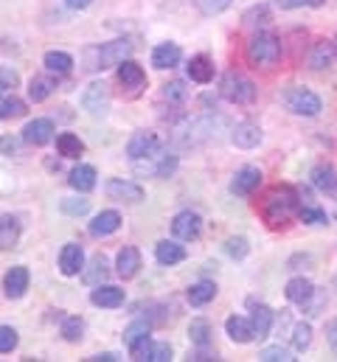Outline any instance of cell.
Instances as JSON below:
<instances>
[{"instance_id":"2e32d148","label":"cell","mask_w":337,"mask_h":362,"mask_svg":"<svg viewBox=\"0 0 337 362\" xmlns=\"http://www.w3.org/2000/svg\"><path fill=\"white\" fill-rule=\"evenodd\" d=\"M225 334H228L234 343H239V346L253 343V340H256L253 320L251 317H245V315H231V317L225 320Z\"/></svg>"},{"instance_id":"4fadbf2b","label":"cell","mask_w":337,"mask_h":362,"mask_svg":"<svg viewBox=\"0 0 337 362\" xmlns=\"http://www.w3.org/2000/svg\"><path fill=\"white\" fill-rule=\"evenodd\" d=\"M315 289H318V286H315L309 278H304V275H295V278H290V281H287V286H284V295H287V300H290V303H295V306H307V303L312 300Z\"/></svg>"},{"instance_id":"277c9868","label":"cell","mask_w":337,"mask_h":362,"mask_svg":"<svg viewBox=\"0 0 337 362\" xmlns=\"http://www.w3.org/2000/svg\"><path fill=\"white\" fill-rule=\"evenodd\" d=\"M219 95L225 101H231V104H253L256 101V85H253L245 74L228 71L219 79Z\"/></svg>"},{"instance_id":"9f6ffc18","label":"cell","mask_w":337,"mask_h":362,"mask_svg":"<svg viewBox=\"0 0 337 362\" xmlns=\"http://www.w3.org/2000/svg\"><path fill=\"white\" fill-rule=\"evenodd\" d=\"M332 48H335V54H337V37L332 40Z\"/></svg>"},{"instance_id":"ab89813d","label":"cell","mask_w":337,"mask_h":362,"mask_svg":"<svg viewBox=\"0 0 337 362\" xmlns=\"http://www.w3.org/2000/svg\"><path fill=\"white\" fill-rule=\"evenodd\" d=\"M309 346H312V326L307 320H301V323L292 326V349L295 351H307Z\"/></svg>"},{"instance_id":"7dc6e473","label":"cell","mask_w":337,"mask_h":362,"mask_svg":"<svg viewBox=\"0 0 337 362\" xmlns=\"http://www.w3.org/2000/svg\"><path fill=\"white\" fill-rule=\"evenodd\" d=\"M20 149H23V135L20 138H14V135H3L0 138V152L3 155L11 158V155H20Z\"/></svg>"},{"instance_id":"c3c4849f","label":"cell","mask_w":337,"mask_h":362,"mask_svg":"<svg viewBox=\"0 0 337 362\" xmlns=\"http://www.w3.org/2000/svg\"><path fill=\"white\" fill-rule=\"evenodd\" d=\"M20 85V76H17V71H11V68H0V95L6 90H11V88H17Z\"/></svg>"},{"instance_id":"1f68e13d","label":"cell","mask_w":337,"mask_h":362,"mask_svg":"<svg viewBox=\"0 0 337 362\" xmlns=\"http://www.w3.org/2000/svg\"><path fill=\"white\" fill-rule=\"evenodd\" d=\"M149 334H152V323H149L147 317L132 320V323L124 329V346H127V349H132V346H138V343L149 340Z\"/></svg>"},{"instance_id":"60d3db41","label":"cell","mask_w":337,"mask_h":362,"mask_svg":"<svg viewBox=\"0 0 337 362\" xmlns=\"http://www.w3.org/2000/svg\"><path fill=\"white\" fill-rule=\"evenodd\" d=\"M59 211L65 216H84L90 211V199H84V197H65L59 202Z\"/></svg>"},{"instance_id":"4dcf8cb0","label":"cell","mask_w":337,"mask_h":362,"mask_svg":"<svg viewBox=\"0 0 337 362\" xmlns=\"http://www.w3.org/2000/svg\"><path fill=\"white\" fill-rule=\"evenodd\" d=\"M335 48H332V42H318V45H312V51H309V68L312 71H326L332 62H335Z\"/></svg>"},{"instance_id":"6f0895ef","label":"cell","mask_w":337,"mask_h":362,"mask_svg":"<svg viewBox=\"0 0 337 362\" xmlns=\"http://www.w3.org/2000/svg\"><path fill=\"white\" fill-rule=\"evenodd\" d=\"M335 286H337V278H335Z\"/></svg>"},{"instance_id":"f35d334b","label":"cell","mask_w":337,"mask_h":362,"mask_svg":"<svg viewBox=\"0 0 337 362\" xmlns=\"http://www.w3.org/2000/svg\"><path fill=\"white\" fill-rule=\"evenodd\" d=\"M62 337L68 340V343H82L84 340V320L82 317H76V315H68L65 320H62Z\"/></svg>"},{"instance_id":"836d02e7","label":"cell","mask_w":337,"mask_h":362,"mask_svg":"<svg viewBox=\"0 0 337 362\" xmlns=\"http://www.w3.org/2000/svg\"><path fill=\"white\" fill-rule=\"evenodd\" d=\"M20 239V222L17 216H0V250H11Z\"/></svg>"},{"instance_id":"6da1fadb","label":"cell","mask_w":337,"mask_h":362,"mask_svg":"<svg viewBox=\"0 0 337 362\" xmlns=\"http://www.w3.org/2000/svg\"><path fill=\"white\" fill-rule=\"evenodd\" d=\"M298 208H301V194L292 188V185H273L264 191L261 197V219L267 228L273 230H281L292 222V216H298Z\"/></svg>"},{"instance_id":"5b68a950","label":"cell","mask_w":337,"mask_h":362,"mask_svg":"<svg viewBox=\"0 0 337 362\" xmlns=\"http://www.w3.org/2000/svg\"><path fill=\"white\" fill-rule=\"evenodd\" d=\"M281 101H284V107L292 115H304V118H315L324 110L321 95H315V93L307 90V88H290V90H284L281 93Z\"/></svg>"},{"instance_id":"603a6c76","label":"cell","mask_w":337,"mask_h":362,"mask_svg":"<svg viewBox=\"0 0 337 362\" xmlns=\"http://www.w3.org/2000/svg\"><path fill=\"white\" fill-rule=\"evenodd\" d=\"M180 59H183V51H180L177 42H161V45L152 48V65H155L158 71H171V68H177Z\"/></svg>"},{"instance_id":"7402d4cb","label":"cell","mask_w":337,"mask_h":362,"mask_svg":"<svg viewBox=\"0 0 337 362\" xmlns=\"http://www.w3.org/2000/svg\"><path fill=\"white\" fill-rule=\"evenodd\" d=\"M118 228H121V214H118V211H101V214H96L93 222L87 225L90 236H96V239L113 236Z\"/></svg>"},{"instance_id":"7a4b0ae2","label":"cell","mask_w":337,"mask_h":362,"mask_svg":"<svg viewBox=\"0 0 337 362\" xmlns=\"http://www.w3.org/2000/svg\"><path fill=\"white\" fill-rule=\"evenodd\" d=\"M284 54V42L278 34L273 31H256L251 40H248V59L256 68H273L278 65Z\"/></svg>"},{"instance_id":"d6986e66","label":"cell","mask_w":337,"mask_h":362,"mask_svg":"<svg viewBox=\"0 0 337 362\" xmlns=\"http://www.w3.org/2000/svg\"><path fill=\"white\" fill-rule=\"evenodd\" d=\"M138 270H141V250L132 247V245L121 247L118 256H115V272H118V278L130 281V278L138 275Z\"/></svg>"},{"instance_id":"484cf974","label":"cell","mask_w":337,"mask_h":362,"mask_svg":"<svg viewBox=\"0 0 337 362\" xmlns=\"http://www.w3.org/2000/svg\"><path fill=\"white\" fill-rule=\"evenodd\" d=\"M110 278V262L98 253V256H93L90 262H87V267H82V281L87 286H98V284H104Z\"/></svg>"},{"instance_id":"b9f144b4","label":"cell","mask_w":337,"mask_h":362,"mask_svg":"<svg viewBox=\"0 0 337 362\" xmlns=\"http://www.w3.org/2000/svg\"><path fill=\"white\" fill-rule=\"evenodd\" d=\"M225 253L234 259V262H242L248 253H251V242L245 236H231L225 239Z\"/></svg>"},{"instance_id":"9a60e30c","label":"cell","mask_w":337,"mask_h":362,"mask_svg":"<svg viewBox=\"0 0 337 362\" xmlns=\"http://www.w3.org/2000/svg\"><path fill=\"white\" fill-rule=\"evenodd\" d=\"M124 289L121 286H113V284H98L93 292H90V303L98 306V309H118L124 303Z\"/></svg>"},{"instance_id":"bcb514c9","label":"cell","mask_w":337,"mask_h":362,"mask_svg":"<svg viewBox=\"0 0 337 362\" xmlns=\"http://www.w3.org/2000/svg\"><path fill=\"white\" fill-rule=\"evenodd\" d=\"M197 8L205 14V17H214V14H222L234 0H194Z\"/></svg>"},{"instance_id":"ba28073f","label":"cell","mask_w":337,"mask_h":362,"mask_svg":"<svg viewBox=\"0 0 337 362\" xmlns=\"http://www.w3.org/2000/svg\"><path fill=\"white\" fill-rule=\"evenodd\" d=\"M110 101H113V95H110V88L104 82H93L82 93V107L90 115H104L110 110Z\"/></svg>"},{"instance_id":"7bdbcfd3","label":"cell","mask_w":337,"mask_h":362,"mask_svg":"<svg viewBox=\"0 0 337 362\" xmlns=\"http://www.w3.org/2000/svg\"><path fill=\"white\" fill-rule=\"evenodd\" d=\"M258 360L261 362H292L295 357H292L290 349H284V346H267V349L258 351Z\"/></svg>"},{"instance_id":"f6af8a7d","label":"cell","mask_w":337,"mask_h":362,"mask_svg":"<svg viewBox=\"0 0 337 362\" xmlns=\"http://www.w3.org/2000/svg\"><path fill=\"white\" fill-rule=\"evenodd\" d=\"M20 337H17V329L11 326H0V354H11L17 349Z\"/></svg>"},{"instance_id":"52a82bcc","label":"cell","mask_w":337,"mask_h":362,"mask_svg":"<svg viewBox=\"0 0 337 362\" xmlns=\"http://www.w3.org/2000/svg\"><path fill=\"white\" fill-rule=\"evenodd\" d=\"M171 233L180 242H194L202 233V216L197 211H180L171 219Z\"/></svg>"},{"instance_id":"816d5d0a","label":"cell","mask_w":337,"mask_h":362,"mask_svg":"<svg viewBox=\"0 0 337 362\" xmlns=\"http://www.w3.org/2000/svg\"><path fill=\"white\" fill-rule=\"evenodd\" d=\"M275 6L290 11V8H301V6H307V0H275Z\"/></svg>"},{"instance_id":"8fae6325","label":"cell","mask_w":337,"mask_h":362,"mask_svg":"<svg viewBox=\"0 0 337 362\" xmlns=\"http://www.w3.org/2000/svg\"><path fill=\"white\" fill-rule=\"evenodd\" d=\"M28 281H31L28 267H23V264L11 267V270L3 275V292H6V298H11V300L23 298V295H25V289H28Z\"/></svg>"},{"instance_id":"ffe728a7","label":"cell","mask_w":337,"mask_h":362,"mask_svg":"<svg viewBox=\"0 0 337 362\" xmlns=\"http://www.w3.org/2000/svg\"><path fill=\"white\" fill-rule=\"evenodd\" d=\"M214 74H217V68H214V59L208 54H197V57L188 59V79L191 82L211 85L214 82Z\"/></svg>"},{"instance_id":"7c38bea8","label":"cell","mask_w":337,"mask_h":362,"mask_svg":"<svg viewBox=\"0 0 337 362\" xmlns=\"http://www.w3.org/2000/svg\"><path fill=\"white\" fill-rule=\"evenodd\" d=\"M248 306H251V320H253V329H256V340H267L270 332H273V323H275V312L267 303H256V300H248Z\"/></svg>"},{"instance_id":"d6a6232c","label":"cell","mask_w":337,"mask_h":362,"mask_svg":"<svg viewBox=\"0 0 337 362\" xmlns=\"http://www.w3.org/2000/svg\"><path fill=\"white\" fill-rule=\"evenodd\" d=\"M298 219L304 225H312V228H326L329 225L326 211L318 208V205H312V202H304V199H301V208H298Z\"/></svg>"},{"instance_id":"30bf717a","label":"cell","mask_w":337,"mask_h":362,"mask_svg":"<svg viewBox=\"0 0 337 362\" xmlns=\"http://www.w3.org/2000/svg\"><path fill=\"white\" fill-rule=\"evenodd\" d=\"M104 191H107V197L115 199V202H141V199H144V188H141L138 182L124 180V177L107 180Z\"/></svg>"},{"instance_id":"44dd1931","label":"cell","mask_w":337,"mask_h":362,"mask_svg":"<svg viewBox=\"0 0 337 362\" xmlns=\"http://www.w3.org/2000/svg\"><path fill=\"white\" fill-rule=\"evenodd\" d=\"M118 82L127 88V90H141L144 85H147V71L135 62V59H124L121 65H118Z\"/></svg>"},{"instance_id":"cb8c5ba5","label":"cell","mask_w":337,"mask_h":362,"mask_svg":"<svg viewBox=\"0 0 337 362\" xmlns=\"http://www.w3.org/2000/svg\"><path fill=\"white\" fill-rule=\"evenodd\" d=\"M84 267V250L82 245L76 242H68L62 250H59V272L62 275H79Z\"/></svg>"},{"instance_id":"e575fe53","label":"cell","mask_w":337,"mask_h":362,"mask_svg":"<svg viewBox=\"0 0 337 362\" xmlns=\"http://www.w3.org/2000/svg\"><path fill=\"white\" fill-rule=\"evenodd\" d=\"M54 90H57V82H54L51 76H34V79L28 82V98H31L34 104L45 101Z\"/></svg>"},{"instance_id":"8d00e7d4","label":"cell","mask_w":337,"mask_h":362,"mask_svg":"<svg viewBox=\"0 0 337 362\" xmlns=\"http://www.w3.org/2000/svg\"><path fill=\"white\" fill-rule=\"evenodd\" d=\"M25 112V101L14 93L8 95H0V121H8V118H20Z\"/></svg>"},{"instance_id":"4316f807","label":"cell","mask_w":337,"mask_h":362,"mask_svg":"<svg viewBox=\"0 0 337 362\" xmlns=\"http://www.w3.org/2000/svg\"><path fill=\"white\" fill-rule=\"evenodd\" d=\"M68 182H71V188H74V191H79V194H90V191L96 188V169H93V166H87V163H79V166H74V169H71Z\"/></svg>"},{"instance_id":"74e56055","label":"cell","mask_w":337,"mask_h":362,"mask_svg":"<svg viewBox=\"0 0 337 362\" xmlns=\"http://www.w3.org/2000/svg\"><path fill=\"white\" fill-rule=\"evenodd\" d=\"M270 20H273V14H270V6H267V3L251 6V8L242 14V23L251 25V28H261V25H267Z\"/></svg>"},{"instance_id":"d4e9b609","label":"cell","mask_w":337,"mask_h":362,"mask_svg":"<svg viewBox=\"0 0 337 362\" xmlns=\"http://www.w3.org/2000/svg\"><path fill=\"white\" fill-rule=\"evenodd\" d=\"M185 247L183 245H177V242H168V239H164V242H158L155 245V259H158V264L161 267H174V264H180V262H185Z\"/></svg>"},{"instance_id":"ee69618b","label":"cell","mask_w":337,"mask_h":362,"mask_svg":"<svg viewBox=\"0 0 337 362\" xmlns=\"http://www.w3.org/2000/svg\"><path fill=\"white\" fill-rule=\"evenodd\" d=\"M164 98L166 101H174V104H183L185 98H188V88H185V82H180V79H171L164 85Z\"/></svg>"},{"instance_id":"5bb4252c","label":"cell","mask_w":337,"mask_h":362,"mask_svg":"<svg viewBox=\"0 0 337 362\" xmlns=\"http://www.w3.org/2000/svg\"><path fill=\"white\" fill-rule=\"evenodd\" d=\"M309 180H312V185H315L321 194H326L329 199H337V172L332 163H318V166L309 172Z\"/></svg>"},{"instance_id":"8992f818","label":"cell","mask_w":337,"mask_h":362,"mask_svg":"<svg viewBox=\"0 0 337 362\" xmlns=\"http://www.w3.org/2000/svg\"><path fill=\"white\" fill-rule=\"evenodd\" d=\"M158 152H164L161 146V138L149 129H138L132 132V138L127 141V155L130 160H144V158H155Z\"/></svg>"},{"instance_id":"681fc988","label":"cell","mask_w":337,"mask_h":362,"mask_svg":"<svg viewBox=\"0 0 337 362\" xmlns=\"http://www.w3.org/2000/svg\"><path fill=\"white\" fill-rule=\"evenodd\" d=\"M168 360H171V346L168 343H152L149 362H168Z\"/></svg>"},{"instance_id":"ac0fdd59","label":"cell","mask_w":337,"mask_h":362,"mask_svg":"<svg viewBox=\"0 0 337 362\" xmlns=\"http://www.w3.org/2000/svg\"><path fill=\"white\" fill-rule=\"evenodd\" d=\"M261 138H264V132H261V127L256 121H239L234 127V132H231V141L239 149H256L261 144Z\"/></svg>"},{"instance_id":"f546056e","label":"cell","mask_w":337,"mask_h":362,"mask_svg":"<svg viewBox=\"0 0 337 362\" xmlns=\"http://www.w3.org/2000/svg\"><path fill=\"white\" fill-rule=\"evenodd\" d=\"M42 65H45L48 74L65 76V74H71V68H74V57L65 54V51H48V54L42 57Z\"/></svg>"},{"instance_id":"9c48e42d","label":"cell","mask_w":337,"mask_h":362,"mask_svg":"<svg viewBox=\"0 0 337 362\" xmlns=\"http://www.w3.org/2000/svg\"><path fill=\"white\" fill-rule=\"evenodd\" d=\"M54 135H57V127L51 118H34L23 127V141L31 146H45L54 141Z\"/></svg>"},{"instance_id":"d590c367","label":"cell","mask_w":337,"mask_h":362,"mask_svg":"<svg viewBox=\"0 0 337 362\" xmlns=\"http://www.w3.org/2000/svg\"><path fill=\"white\" fill-rule=\"evenodd\" d=\"M188 337H191L194 349H211V326H208V320H202V317L191 320Z\"/></svg>"},{"instance_id":"f5cc1de1","label":"cell","mask_w":337,"mask_h":362,"mask_svg":"<svg viewBox=\"0 0 337 362\" xmlns=\"http://www.w3.org/2000/svg\"><path fill=\"white\" fill-rule=\"evenodd\" d=\"M90 362H115L118 357L113 354V351H104V354H93V357H87Z\"/></svg>"},{"instance_id":"3957f363","label":"cell","mask_w":337,"mask_h":362,"mask_svg":"<svg viewBox=\"0 0 337 362\" xmlns=\"http://www.w3.org/2000/svg\"><path fill=\"white\" fill-rule=\"evenodd\" d=\"M87 57L93 59L87 68L90 71H104V68H118L124 59L132 57V42L130 40H113V42H104L93 51H87Z\"/></svg>"},{"instance_id":"f907efd6","label":"cell","mask_w":337,"mask_h":362,"mask_svg":"<svg viewBox=\"0 0 337 362\" xmlns=\"http://www.w3.org/2000/svg\"><path fill=\"white\" fill-rule=\"evenodd\" d=\"M326 337H329L332 351L337 354V317H335V320H329V326H326Z\"/></svg>"},{"instance_id":"e0dca14e","label":"cell","mask_w":337,"mask_h":362,"mask_svg":"<svg viewBox=\"0 0 337 362\" xmlns=\"http://www.w3.org/2000/svg\"><path fill=\"white\" fill-rule=\"evenodd\" d=\"M258 185H261V169H258V166H245V169H239V172L234 175V180H231V194H236V197H251Z\"/></svg>"},{"instance_id":"f1b7e54d","label":"cell","mask_w":337,"mask_h":362,"mask_svg":"<svg viewBox=\"0 0 337 362\" xmlns=\"http://www.w3.org/2000/svg\"><path fill=\"white\" fill-rule=\"evenodd\" d=\"M57 152L62 158H71V160H79L84 155V141L74 132H62L57 135Z\"/></svg>"},{"instance_id":"db71d44e","label":"cell","mask_w":337,"mask_h":362,"mask_svg":"<svg viewBox=\"0 0 337 362\" xmlns=\"http://www.w3.org/2000/svg\"><path fill=\"white\" fill-rule=\"evenodd\" d=\"M65 3H68L71 8H76V11H82V8H87L93 0H65Z\"/></svg>"},{"instance_id":"83f0119b","label":"cell","mask_w":337,"mask_h":362,"mask_svg":"<svg viewBox=\"0 0 337 362\" xmlns=\"http://www.w3.org/2000/svg\"><path fill=\"white\" fill-rule=\"evenodd\" d=\"M185 298H188V303L194 309H200V306H205V303H211L217 298V284L214 281H197V284L188 286Z\"/></svg>"},{"instance_id":"11a10c76","label":"cell","mask_w":337,"mask_h":362,"mask_svg":"<svg viewBox=\"0 0 337 362\" xmlns=\"http://www.w3.org/2000/svg\"><path fill=\"white\" fill-rule=\"evenodd\" d=\"M326 0H307V6H312V8H321Z\"/></svg>"}]
</instances>
